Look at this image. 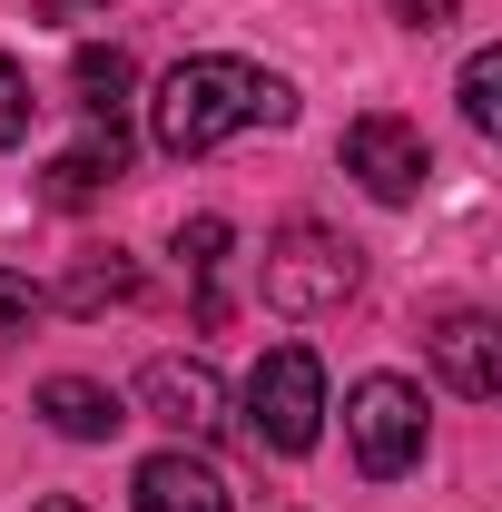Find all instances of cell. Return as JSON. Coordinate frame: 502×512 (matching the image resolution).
<instances>
[{
    "label": "cell",
    "mask_w": 502,
    "mask_h": 512,
    "mask_svg": "<svg viewBox=\"0 0 502 512\" xmlns=\"http://www.w3.org/2000/svg\"><path fill=\"white\" fill-rule=\"evenodd\" d=\"M286 119H296V89L256 60H178L148 99V138L168 158H207L247 128H286Z\"/></svg>",
    "instance_id": "1"
},
{
    "label": "cell",
    "mask_w": 502,
    "mask_h": 512,
    "mask_svg": "<svg viewBox=\"0 0 502 512\" xmlns=\"http://www.w3.org/2000/svg\"><path fill=\"white\" fill-rule=\"evenodd\" d=\"M355 247L335 237V227H276L266 256H256V296L276 306V316H335L345 296H355Z\"/></svg>",
    "instance_id": "2"
},
{
    "label": "cell",
    "mask_w": 502,
    "mask_h": 512,
    "mask_svg": "<svg viewBox=\"0 0 502 512\" xmlns=\"http://www.w3.org/2000/svg\"><path fill=\"white\" fill-rule=\"evenodd\" d=\"M247 434H256V453H315V434H325V365H315V345H266L256 355Z\"/></svg>",
    "instance_id": "3"
},
{
    "label": "cell",
    "mask_w": 502,
    "mask_h": 512,
    "mask_svg": "<svg viewBox=\"0 0 502 512\" xmlns=\"http://www.w3.org/2000/svg\"><path fill=\"white\" fill-rule=\"evenodd\" d=\"M345 444H355V473L365 483H394L424 463V394L404 375H365L345 394Z\"/></svg>",
    "instance_id": "4"
},
{
    "label": "cell",
    "mask_w": 502,
    "mask_h": 512,
    "mask_svg": "<svg viewBox=\"0 0 502 512\" xmlns=\"http://www.w3.org/2000/svg\"><path fill=\"white\" fill-rule=\"evenodd\" d=\"M345 178L365 197H384V207H404V197H424V178H434V148H424V128H404L394 109H365V119L345 128Z\"/></svg>",
    "instance_id": "5"
},
{
    "label": "cell",
    "mask_w": 502,
    "mask_h": 512,
    "mask_svg": "<svg viewBox=\"0 0 502 512\" xmlns=\"http://www.w3.org/2000/svg\"><path fill=\"white\" fill-rule=\"evenodd\" d=\"M138 404H148L158 424H178L188 444L227 434V384H217V365H197V355H148V375H138Z\"/></svg>",
    "instance_id": "6"
},
{
    "label": "cell",
    "mask_w": 502,
    "mask_h": 512,
    "mask_svg": "<svg viewBox=\"0 0 502 512\" xmlns=\"http://www.w3.org/2000/svg\"><path fill=\"white\" fill-rule=\"evenodd\" d=\"M424 345H434L443 384H453L463 404H493V394H502V325L483 316V306H443Z\"/></svg>",
    "instance_id": "7"
},
{
    "label": "cell",
    "mask_w": 502,
    "mask_h": 512,
    "mask_svg": "<svg viewBox=\"0 0 502 512\" xmlns=\"http://www.w3.org/2000/svg\"><path fill=\"white\" fill-rule=\"evenodd\" d=\"M128 493H138V512H227V483L197 453H148Z\"/></svg>",
    "instance_id": "8"
},
{
    "label": "cell",
    "mask_w": 502,
    "mask_h": 512,
    "mask_svg": "<svg viewBox=\"0 0 502 512\" xmlns=\"http://www.w3.org/2000/svg\"><path fill=\"white\" fill-rule=\"evenodd\" d=\"M40 414L60 424L69 444H109V434L128 424V404L109 394V384H89V375H50L40 384Z\"/></svg>",
    "instance_id": "9"
},
{
    "label": "cell",
    "mask_w": 502,
    "mask_h": 512,
    "mask_svg": "<svg viewBox=\"0 0 502 512\" xmlns=\"http://www.w3.org/2000/svg\"><path fill=\"white\" fill-rule=\"evenodd\" d=\"M119 168H128V138H119V119H89V138H79L60 168H50V197H60V207H89V197L109 188Z\"/></svg>",
    "instance_id": "10"
},
{
    "label": "cell",
    "mask_w": 502,
    "mask_h": 512,
    "mask_svg": "<svg viewBox=\"0 0 502 512\" xmlns=\"http://www.w3.org/2000/svg\"><path fill=\"white\" fill-rule=\"evenodd\" d=\"M69 79H79V109H89V119H119V109H128V89H138L128 50H99V40L69 60Z\"/></svg>",
    "instance_id": "11"
},
{
    "label": "cell",
    "mask_w": 502,
    "mask_h": 512,
    "mask_svg": "<svg viewBox=\"0 0 502 512\" xmlns=\"http://www.w3.org/2000/svg\"><path fill=\"white\" fill-rule=\"evenodd\" d=\"M128 296H138V266H128V256H109V266L89 256V266H79V276L60 286V306H69V316H99V306H128Z\"/></svg>",
    "instance_id": "12"
},
{
    "label": "cell",
    "mask_w": 502,
    "mask_h": 512,
    "mask_svg": "<svg viewBox=\"0 0 502 512\" xmlns=\"http://www.w3.org/2000/svg\"><path fill=\"white\" fill-rule=\"evenodd\" d=\"M463 119L483 128V138L502 128V50H473L463 60Z\"/></svg>",
    "instance_id": "13"
},
{
    "label": "cell",
    "mask_w": 502,
    "mask_h": 512,
    "mask_svg": "<svg viewBox=\"0 0 502 512\" xmlns=\"http://www.w3.org/2000/svg\"><path fill=\"white\" fill-rule=\"evenodd\" d=\"M30 109H40V99H30V79H20V60L0 50V148H20V138H30Z\"/></svg>",
    "instance_id": "14"
},
{
    "label": "cell",
    "mask_w": 502,
    "mask_h": 512,
    "mask_svg": "<svg viewBox=\"0 0 502 512\" xmlns=\"http://www.w3.org/2000/svg\"><path fill=\"white\" fill-rule=\"evenodd\" d=\"M227 247H237V227H227V217H197V227H178V256H188L197 276H217V266H227Z\"/></svg>",
    "instance_id": "15"
},
{
    "label": "cell",
    "mask_w": 502,
    "mask_h": 512,
    "mask_svg": "<svg viewBox=\"0 0 502 512\" xmlns=\"http://www.w3.org/2000/svg\"><path fill=\"white\" fill-rule=\"evenodd\" d=\"M30 316H40V286H30L20 266H0V345H10V335H30Z\"/></svg>",
    "instance_id": "16"
},
{
    "label": "cell",
    "mask_w": 502,
    "mask_h": 512,
    "mask_svg": "<svg viewBox=\"0 0 502 512\" xmlns=\"http://www.w3.org/2000/svg\"><path fill=\"white\" fill-rule=\"evenodd\" d=\"M394 20H414V30H443V20H453V0H394Z\"/></svg>",
    "instance_id": "17"
},
{
    "label": "cell",
    "mask_w": 502,
    "mask_h": 512,
    "mask_svg": "<svg viewBox=\"0 0 502 512\" xmlns=\"http://www.w3.org/2000/svg\"><path fill=\"white\" fill-rule=\"evenodd\" d=\"M30 512H89V503H69V493H50V503H30Z\"/></svg>",
    "instance_id": "18"
}]
</instances>
